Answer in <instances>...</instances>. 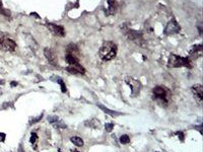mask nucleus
<instances>
[{
  "label": "nucleus",
  "mask_w": 203,
  "mask_h": 152,
  "mask_svg": "<svg viewBox=\"0 0 203 152\" xmlns=\"http://www.w3.org/2000/svg\"><path fill=\"white\" fill-rule=\"evenodd\" d=\"M118 47L114 42H105L100 49V57L105 61H110L117 55Z\"/></svg>",
  "instance_id": "1"
},
{
  "label": "nucleus",
  "mask_w": 203,
  "mask_h": 152,
  "mask_svg": "<svg viewBox=\"0 0 203 152\" xmlns=\"http://www.w3.org/2000/svg\"><path fill=\"white\" fill-rule=\"evenodd\" d=\"M153 92V97L157 100V103L161 107H166L168 104V90L163 86H157L152 90Z\"/></svg>",
  "instance_id": "2"
},
{
  "label": "nucleus",
  "mask_w": 203,
  "mask_h": 152,
  "mask_svg": "<svg viewBox=\"0 0 203 152\" xmlns=\"http://www.w3.org/2000/svg\"><path fill=\"white\" fill-rule=\"evenodd\" d=\"M17 48V44L12 39L7 37L0 38V50L4 52H13Z\"/></svg>",
  "instance_id": "3"
},
{
  "label": "nucleus",
  "mask_w": 203,
  "mask_h": 152,
  "mask_svg": "<svg viewBox=\"0 0 203 152\" xmlns=\"http://www.w3.org/2000/svg\"><path fill=\"white\" fill-rule=\"evenodd\" d=\"M169 65L172 67H181V66L190 67V62L187 58H183V57L177 55H171L169 59Z\"/></svg>",
  "instance_id": "4"
},
{
  "label": "nucleus",
  "mask_w": 203,
  "mask_h": 152,
  "mask_svg": "<svg viewBox=\"0 0 203 152\" xmlns=\"http://www.w3.org/2000/svg\"><path fill=\"white\" fill-rule=\"evenodd\" d=\"M191 92L198 103L202 104L203 100V87L201 84H195L191 87Z\"/></svg>",
  "instance_id": "5"
},
{
  "label": "nucleus",
  "mask_w": 203,
  "mask_h": 152,
  "mask_svg": "<svg viewBox=\"0 0 203 152\" xmlns=\"http://www.w3.org/2000/svg\"><path fill=\"white\" fill-rule=\"evenodd\" d=\"M180 31V25L178 24L177 21L174 20H171L169 23L167 24V27L166 30H164V34H177Z\"/></svg>",
  "instance_id": "6"
},
{
  "label": "nucleus",
  "mask_w": 203,
  "mask_h": 152,
  "mask_svg": "<svg viewBox=\"0 0 203 152\" xmlns=\"http://www.w3.org/2000/svg\"><path fill=\"white\" fill-rule=\"evenodd\" d=\"M49 30L57 37H64L65 36V31L64 27L62 25H57L55 24H47Z\"/></svg>",
  "instance_id": "7"
},
{
  "label": "nucleus",
  "mask_w": 203,
  "mask_h": 152,
  "mask_svg": "<svg viewBox=\"0 0 203 152\" xmlns=\"http://www.w3.org/2000/svg\"><path fill=\"white\" fill-rule=\"evenodd\" d=\"M126 82L128 83V85L130 87H131V90H132V96H136L139 90H140L141 88V84L140 82L135 80V79H132V78H127L126 79Z\"/></svg>",
  "instance_id": "8"
},
{
  "label": "nucleus",
  "mask_w": 203,
  "mask_h": 152,
  "mask_svg": "<svg viewBox=\"0 0 203 152\" xmlns=\"http://www.w3.org/2000/svg\"><path fill=\"white\" fill-rule=\"evenodd\" d=\"M66 70L71 74H84V72H85L84 68L82 67L81 65H79V63L78 64L69 66V67L66 68Z\"/></svg>",
  "instance_id": "9"
},
{
  "label": "nucleus",
  "mask_w": 203,
  "mask_h": 152,
  "mask_svg": "<svg viewBox=\"0 0 203 152\" xmlns=\"http://www.w3.org/2000/svg\"><path fill=\"white\" fill-rule=\"evenodd\" d=\"M45 55H46L47 59L49 60V62L51 63V64L56 65V58H55V56H54V54H53V51H52V50L46 49V50H45Z\"/></svg>",
  "instance_id": "10"
},
{
  "label": "nucleus",
  "mask_w": 203,
  "mask_h": 152,
  "mask_svg": "<svg viewBox=\"0 0 203 152\" xmlns=\"http://www.w3.org/2000/svg\"><path fill=\"white\" fill-rule=\"evenodd\" d=\"M98 107H99L102 110H104V112L106 113V114H108V115H110V116H112V117H117V116H119V115H122L121 113L114 112V110H109L108 107L103 106V104H98Z\"/></svg>",
  "instance_id": "11"
},
{
  "label": "nucleus",
  "mask_w": 203,
  "mask_h": 152,
  "mask_svg": "<svg viewBox=\"0 0 203 152\" xmlns=\"http://www.w3.org/2000/svg\"><path fill=\"white\" fill-rule=\"evenodd\" d=\"M66 62L69 63L70 65H75V64H78V59L76 58L73 54L68 53L67 55H66Z\"/></svg>",
  "instance_id": "12"
},
{
  "label": "nucleus",
  "mask_w": 203,
  "mask_h": 152,
  "mask_svg": "<svg viewBox=\"0 0 203 152\" xmlns=\"http://www.w3.org/2000/svg\"><path fill=\"white\" fill-rule=\"evenodd\" d=\"M71 142L73 143L75 146L77 147H81L83 146V140L80 138V137H77V136H74V137H71Z\"/></svg>",
  "instance_id": "13"
},
{
  "label": "nucleus",
  "mask_w": 203,
  "mask_h": 152,
  "mask_svg": "<svg viewBox=\"0 0 203 152\" xmlns=\"http://www.w3.org/2000/svg\"><path fill=\"white\" fill-rule=\"evenodd\" d=\"M119 141L121 144H128L130 142V138L128 135H122L121 137H120Z\"/></svg>",
  "instance_id": "14"
},
{
  "label": "nucleus",
  "mask_w": 203,
  "mask_h": 152,
  "mask_svg": "<svg viewBox=\"0 0 203 152\" xmlns=\"http://www.w3.org/2000/svg\"><path fill=\"white\" fill-rule=\"evenodd\" d=\"M202 51V45H198V46H194L192 47L191 50H190V54H194L197 52H201Z\"/></svg>",
  "instance_id": "15"
},
{
  "label": "nucleus",
  "mask_w": 203,
  "mask_h": 152,
  "mask_svg": "<svg viewBox=\"0 0 203 152\" xmlns=\"http://www.w3.org/2000/svg\"><path fill=\"white\" fill-rule=\"evenodd\" d=\"M53 127H55V128H67V126H66L64 123H62V122L53 123Z\"/></svg>",
  "instance_id": "16"
},
{
  "label": "nucleus",
  "mask_w": 203,
  "mask_h": 152,
  "mask_svg": "<svg viewBox=\"0 0 203 152\" xmlns=\"http://www.w3.org/2000/svg\"><path fill=\"white\" fill-rule=\"evenodd\" d=\"M105 128H106L107 132H112V130L114 128V124L113 123H107V124H105Z\"/></svg>",
  "instance_id": "17"
},
{
  "label": "nucleus",
  "mask_w": 203,
  "mask_h": 152,
  "mask_svg": "<svg viewBox=\"0 0 203 152\" xmlns=\"http://www.w3.org/2000/svg\"><path fill=\"white\" fill-rule=\"evenodd\" d=\"M58 83L60 84V87H61V90H62V92H66L67 91V88H66V86H65V84H64V82H63V80H60V79H58Z\"/></svg>",
  "instance_id": "18"
},
{
  "label": "nucleus",
  "mask_w": 203,
  "mask_h": 152,
  "mask_svg": "<svg viewBox=\"0 0 203 152\" xmlns=\"http://www.w3.org/2000/svg\"><path fill=\"white\" fill-rule=\"evenodd\" d=\"M59 120V118L57 116H50L48 117V121L49 123H51V124H53V123H56L57 121Z\"/></svg>",
  "instance_id": "19"
},
{
  "label": "nucleus",
  "mask_w": 203,
  "mask_h": 152,
  "mask_svg": "<svg viewBox=\"0 0 203 152\" xmlns=\"http://www.w3.org/2000/svg\"><path fill=\"white\" fill-rule=\"evenodd\" d=\"M37 139H38V136H37V134L35 132H33L31 133V139H30V141H31V144H34L35 142L37 141Z\"/></svg>",
  "instance_id": "20"
},
{
  "label": "nucleus",
  "mask_w": 203,
  "mask_h": 152,
  "mask_svg": "<svg viewBox=\"0 0 203 152\" xmlns=\"http://www.w3.org/2000/svg\"><path fill=\"white\" fill-rule=\"evenodd\" d=\"M42 117H43V114L41 115L39 118H35L34 120H31V121H30V125H34L35 123H37V122H39L41 119H42Z\"/></svg>",
  "instance_id": "21"
},
{
  "label": "nucleus",
  "mask_w": 203,
  "mask_h": 152,
  "mask_svg": "<svg viewBox=\"0 0 203 152\" xmlns=\"http://www.w3.org/2000/svg\"><path fill=\"white\" fill-rule=\"evenodd\" d=\"M6 138V134L5 133H1L0 132V142H4Z\"/></svg>",
  "instance_id": "22"
},
{
  "label": "nucleus",
  "mask_w": 203,
  "mask_h": 152,
  "mask_svg": "<svg viewBox=\"0 0 203 152\" xmlns=\"http://www.w3.org/2000/svg\"><path fill=\"white\" fill-rule=\"evenodd\" d=\"M176 134H177V135H179V138H180V140H181V141H183V140H184V135H182V132H177Z\"/></svg>",
  "instance_id": "23"
},
{
  "label": "nucleus",
  "mask_w": 203,
  "mask_h": 152,
  "mask_svg": "<svg viewBox=\"0 0 203 152\" xmlns=\"http://www.w3.org/2000/svg\"><path fill=\"white\" fill-rule=\"evenodd\" d=\"M10 85H11V87H12V86H13V87H14V86H17V82H15V81L11 82V83H10Z\"/></svg>",
  "instance_id": "24"
},
{
  "label": "nucleus",
  "mask_w": 203,
  "mask_h": 152,
  "mask_svg": "<svg viewBox=\"0 0 203 152\" xmlns=\"http://www.w3.org/2000/svg\"><path fill=\"white\" fill-rule=\"evenodd\" d=\"M18 152H25V151L24 150V148H23V147H21V146H20V148H18Z\"/></svg>",
  "instance_id": "25"
},
{
  "label": "nucleus",
  "mask_w": 203,
  "mask_h": 152,
  "mask_svg": "<svg viewBox=\"0 0 203 152\" xmlns=\"http://www.w3.org/2000/svg\"><path fill=\"white\" fill-rule=\"evenodd\" d=\"M2 92H3V91H2L1 88H0V96H1V94H2Z\"/></svg>",
  "instance_id": "26"
},
{
  "label": "nucleus",
  "mask_w": 203,
  "mask_h": 152,
  "mask_svg": "<svg viewBox=\"0 0 203 152\" xmlns=\"http://www.w3.org/2000/svg\"><path fill=\"white\" fill-rule=\"evenodd\" d=\"M0 83H2V84H3V83H4V81H3V80H0Z\"/></svg>",
  "instance_id": "27"
}]
</instances>
